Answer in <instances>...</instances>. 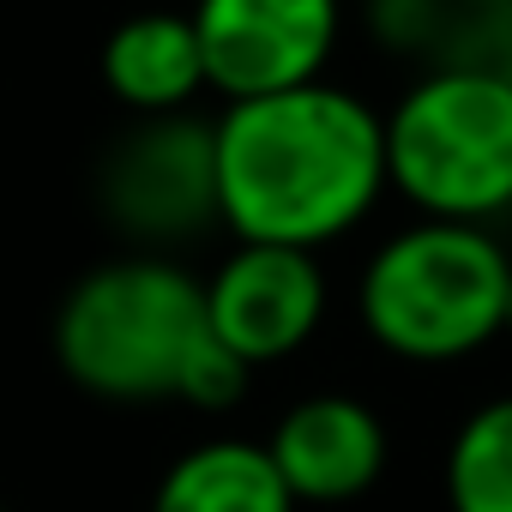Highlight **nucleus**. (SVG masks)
<instances>
[{
  "instance_id": "obj_14",
  "label": "nucleus",
  "mask_w": 512,
  "mask_h": 512,
  "mask_svg": "<svg viewBox=\"0 0 512 512\" xmlns=\"http://www.w3.org/2000/svg\"><path fill=\"white\" fill-rule=\"evenodd\" d=\"M506 332H512V284H506Z\"/></svg>"
},
{
  "instance_id": "obj_12",
  "label": "nucleus",
  "mask_w": 512,
  "mask_h": 512,
  "mask_svg": "<svg viewBox=\"0 0 512 512\" xmlns=\"http://www.w3.org/2000/svg\"><path fill=\"white\" fill-rule=\"evenodd\" d=\"M247 362L229 350V344H217L211 338V326H205V338L193 344V356H187V368H181V380H175V404H193V410H229L241 392H247Z\"/></svg>"
},
{
  "instance_id": "obj_5",
  "label": "nucleus",
  "mask_w": 512,
  "mask_h": 512,
  "mask_svg": "<svg viewBox=\"0 0 512 512\" xmlns=\"http://www.w3.org/2000/svg\"><path fill=\"white\" fill-rule=\"evenodd\" d=\"M205 61V85L229 103L314 85L338 49V0H199L187 13Z\"/></svg>"
},
{
  "instance_id": "obj_8",
  "label": "nucleus",
  "mask_w": 512,
  "mask_h": 512,
  "mask_svg": "<svg viewBox=\"0 0 512 512\" xmlns=\"http://www.w3.org/2000/svg\"><path fill=\"white\" fill-rule=\"evenodd\" d=\"M266 458L284 476L296 506L302 500L344 506V500L368 494L374 476L386 470V428L362 398L320 392V398H302L296 410H284V422L266 440Z\"/></svg>"
},
{
  "instance_id": "obj_11",
  "label": "nucleus",
  "mask_w": 512,
  "mask_h": 512,
  "mask_svg": "<svg viewBox=\"0 0 512 512\" xmlns=\"http://www.w3.org/2000/svg\"><path fill=\"white\" fill-rule=\"evenodd\" d=\"M452 512H512V398L476 404L446 452Z\"/></svg>"
},
{
  "instance_id": "obj_4",
  "label": "nucleus",
  "mask_w": 512,
  "mask_h": 512,
  "mask_svg": "<svg viewBox=\"0 0 512 512\" xmlns=\"http://www.w3.org/2000/svg\"><path fill=\"white\" fill-rule=\"evenodd\" d=\"M386 127V187L440 223H488L512 205V79L440 67L416 79Z\"/></svg>"
},
{
  "instance_id": "obj_13",
  "label": "nucleus",
  "mask_w": 512,
  "mask_h": 512,
  "mask_svg": "<svg viewBox=\"0 0 512 512\" xmlns=\"http://www.w3.org/2000/svg\"><path fill=\"white\" fill-rule=\"evenodd\" d=\"M464 7H506V0H464Z\"/></svg>"
},
{
  "instance_id": "obj_3",
  "label": "nucleus",
  "mask_w": 512,
  "mask_h": 512,
  "mask_svg": "<svg viewBox=\"0 0 512 512\" xmlns=\"http://www.w3.org/2000/svg\"><path fill=\"white\" fill-rule=\"evenodd\" d=\"M199 338L205 290L157 253H127V260L85 272L55 314L61 374L109 404L175 398V380Z\"/></svg>"
},
{
  "instance_id": "obj_9",
  "label": "nucleus",
  "mask_w": 512,
  "mask_h": 512,
  "mask_svg": "<svg viewBox=\"0 0 512 512\" xmlns=\"http://www.w3.org/2000/svg\"><path fill=\"white\" fill-rule=\"evenodd\" d=\"M103 85L133 115H187L205 91V61L187 13H133L103 43Z\"/></svg>"
},
{
  "instance_id": "obj_10",
  "label": "nucleus",
  "mask_w": 512,
  "mask_h": 512,
  "mask_svg": "<svg viewBox=\"0 0 512 512\" xmlns=\"http://www.w3.org/2000/svg\"><path fill=\"white\" fill-rule=\"evenodd\" d=\"M151 512H296V500L272 470L266 446L199 440L157 476Z\"/></svg>"
},
{
  "instance_id": "obj_15",
  "label": "nucleus",
  "mask_w": 512,
  "mask_h": 512,
  "mask_svg": "<svg viewBox=\"0 0 512 512\" xmlns=\"http://www.w3.org/2000/svg\"><path fill=\"white\" fill-rule=\"evenodd\" d=\"M0 512H7V506H0Z\"/></svg>"
},
{
  "instance_id": "obj_7",
  "label": "nucleus",
  "mask_w": 512,
  "mask_h": 512,
  "mask_svg": "<svg viewBox=\"0 0 512 512\" xmlns=\"http://www.w3.org/2000/svg\"><path fill=\"white\" fill-rule=\"evenodd\" d=\"M103 205L145 241H181L217 217L211 127L193 115H145L103 169Z\"/></svg>"
},
{
  "instance_id": "obj_2",
  "label": "nucleus",
  "mask_w": 512,
  "mask_h": 512,
  "mask_svg": "<svg viewBox=\"0 0 512 512\" xmlns=\"http://www.w3.org/2000/svg\"><path fill=\"white\" fill-rule=\"evenodd\" d=\"M512 253L482 223L422 217L362 272L356 308L380 350L404 362H458L506 332Z\"/></svg>"
},
{
  "instance_id": "obj_1",
  "label": "nucleus",
  "mask_w": 512,
  "mask_h": 512,
  "mask_svg": "<svg viewBox=\"0 0 512 512\" xmlns=\"http://www.w3.org/2000/svg\"><path fill=\"white\" fill-rule=\"evenodd\" d=\"M211 181L217 223L235 241L314 253L380 205L386 127L362 97L326 79L247 97L211 121Z\"/></svg>"
},
{
  "instance_id": "obj_6",
  "label": "nucleus",
  "mask_w": 512,
  "mask_h": 512,
  "mask_svg": "<svg viewBox=\"0 0 512 512\" xmlns=\"http://www.w3.org/2000/svg\"><path fill=\"white\" fill-rule=\"evenodd\" d=\"M199 290L211 338L229 344L247 368L296 356L326 320V272L302 247L241 241Z\"/></svg>"
}]
</instances>
